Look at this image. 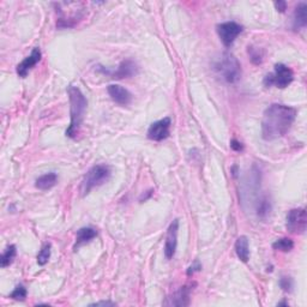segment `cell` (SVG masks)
<instances>
[{
  "label": "cell",
  "instance_id": "13",
  "mask_svg": "<svg viewBox=\"0 0 307 307\" xmlns=\"http://www.w3.org/2000/svg\"><path fill=\"white\" fill-rule=\"evenodd\" d=\"M191 291L192 288L190 286H184L176 291L170 298H167V300L163 302V305L166 306H178V307H184L190 305V296H191Z\"/></svg>",
  "mask_w": 307,
  "mask_h": 307
},
{
  "label": "cell",
  "instance_id": "24",
  "mask_svg": "<svg viewBox=\"0 0 307 307\" xmlns=\"http://www.w3.org/2000/svg\"><path fill=\"white\" fill-rule=\"evenodd\" d=\"M278 285L279 287L282 288V291L291 293L293 291V287H294V281H293V278L289 277V276H282V277L279 278Z\"/></svg>",
  "mask_w": 307,
  "mask_h": 307
},
{
  "label": "cell",
  "instance_id": "20",
  "mask_svg": "<svg viewBox=\"0 0 307 307\" xmlns=\"http://www.w3.org/2000/svg\"><path fill=\"white\" fill-rule=\"evenodd\" d=\"M272 248L281 252H291L294 248V241L289 238H281L272 244Z\"/></svg>",
  "mask_w": 307,
  "mask_h": 307
},
{
  "label": "cell",
  "instance_id": "8",
  "mask_svg": "<svg viewBox=\"0 0 307 307\" xmlns=\"http://www.w3.org/2000/svg\"><path fill=\"white\" fill-rule=\"evenodd\" d=\"M216 32L223 45L231 47L235 39L243 32V27L238 24L237 22H224L216 27Z\"/></svg>",
  "mask_w": 307,
  "mask_h": 307
},
{
  "label": "cell",
  "instance_id": "28",
  "mask_svg": "<svg viewBox=\"0 0 307 307\" xmlns=\"http://www.w3.org/2000/svg\"><path fill=\"white\" fill-rule=\"evenodd\" d=\"M90 306H115V302H112V301H98V302L91 303Z\"/></svg>",
  "mask_w": 307,
  "mask_h": 307
},
{
  "label": "cell",
  "instance_id": "16",
  "mask_svg": "<svg viewBox=\"0 0 307 307\" xmlns=\"http://www.w3.org/2000/svg\"><path fill=\"white\" fill-rule=\"evenodd\" d=\"M307 24V5L305 3H300L295 8L294 19H293V28L295 30L303 29Z\"/></svg>",
  "mask_w": 307,
  "mask_h": 307
},
{
  "label": "cell",
  "instance_id": "14",
  "mask_svg": "<svg viewBox=\"0 0 307 307\" xmlns=\"http://www.w3.org/2000/svg\"><path fill=\"white\" fill-rule=\"evenodd\" d=\"M235 253L241 262L247 263L250 259V243L248 238L245 235H241L235 241Z\"/></svg>",
  "mask_w": 307,
  "mask_h": 307
},
{
  "label": "cell",
  "instance_id": "29",
  "mask_svg": "<svg viewBox=\"0 0 307 307\" xmlns=\"http://www.w3.org/2000/svg\"><path fill=\"white\" fill-rule=\"evenodd\" d=\"M151 194H152V190H150V191H148V193H146L145 196H144V194H143L141 198H139V200H141V202H143V200H146V199L149 198L150 196H151Z\"/></svg>",
  "mask_w": 307,
  "mask_h": 307
},
{
  "label": "cell",
  "instance_id": "9",
  "mask_svg": "<svg viewBox=\"0 0 307 307\" xmlns=\"http://www.w3.org/2000/svg\"><path fill=\"white\" fill-rule=\"evenodd\" d=\"M170 126H172V120L169 117L152 122L148 130V138L154 142H161L163 139L168 138Z\"/></svg>",
  "mask_w": 307,
  "mask_h": 307
},
{
  "label": "cell",
  "instance_id": "17",
  "mask_svg": "<svg viewBox=\"0 0 307 307\" xmlns=\"http://www.w3.org/2000/svg\"><path fill=\"white\" fill-rule=\"evenodd\" d=\"M57 183H58L57 173L49 172V173L43 174V175H41L40 178H37L35 186H36V189H39L41 191H47V190H50L52 187L56 186Z\"/></svg>",
  "mask_w": 307,
  "mask_h": 307
},
{
  "label": "cell",
  "instance_id": "4",
  "mask_svg": "<svg viewBox=\"0 0 307 307\" xmlns=\"http://www.w3.org/2000/svg\"><path fill=\"white\" fill-rule=\"evenodd\" d=\"M111 167L107 165H96L88 170V173L85 174L83 182L81 185L82 194L85 196L90 192L91 190L95 187L104 185L106 182H108L111 178Z\"/></svg>",
  "mask_w": 307,
  "mask_h": 307
},
{
  "label": "cell",
  "instance_id": "19",
  "mask_svg": "<svg viewBox=\"0 0 307 307\" xmlns=\"http://www.w3.org/2000/svg\"><path fill=\"white\" fill-rule=\"evenodd\" d=\"M17 255V248L15 245H9L8 247L5 248L4 253L2 255V259H0V265L2 268H8L12 264L13 261H15Z\"/></svg>",
  "mask_w": 307,
  "mask_h": 307
},
{
  "label": "cell",
  "instance_id": "11",
  "mask_svg": "<svg viewBox=\"0 0 307 307\" xmlns=\"http://www.w3.org/2000/svg\"><path fill=\"white\" fill-rule=\"evenodd\" d=\"M107 91L115 104L119 106H127L132 101V94L119 84H111L108 85Z\"/></svg>",
  "mask_w": 307,
  "mask_h": 307
},
{
  "label": "cell",
  "instance_id": "3",
  "mask_svg": "<svg viewBox=\"0 0 307 307\" xmlns=\"http://www.w3.org/2000/svg\"><path fill=\"white\" fill-rule=\"evenodd\" d=\"M213 69L217 77H220L224 83L235 84L241 78V65L239 60L231 53H222L214 60Z\"/></svg>",
  "mask_w": 307,
  "mask_h": 307
},
{
  "label": "cell",
  "instance_id": "7",
  "mask_svg": "<svg viewBox=\"0 0 307 307\" xmlns=\"http://www.w3.org/2000/svg\"><path fill=\"white\" fill-rule=\"evenodd\" d=\"M307 226V213L305 208H298V209H292L287 214V222L286 227L287 231L294 234L305 233Z\"/></svg>",
  "mask_w": 307,
  "mask_h": 307
},
{
  "label": "cell",
  "instance_id": "12",
  "mask_svg": "<svg viewBox=\"0 0 307 307\" xmlns=\"http://www.w3.org/2000/svg\"><path fill=\"white\" fill-rule=\"evenodd\" d=\"M41 56H42V54H41L40 48L39 47H35V48L32 50V54H30L29 57H27L22 63L17 65V74L22 78L28 76L29 71L41 60Z\"/></svg>",
  "mask_w": 307,
  "mask_h": 307
},
{
  "label": "cell",
  "instance_id": "26",
  "mask_svg": "<svg viewBox=\"0 0 307 307\" xmlns=\"http://www.w3.org/2000/svg\"><path fill=\"white\" fill-rule=\"evenodd\" d=\"M231 148L234 150V151H243L244 150V145L241 144L240 142L237 141V139H233V141L231 142Z\"/></svg>",
  "mask_w": 307,
  "mask_h": 307
},
{
  "label": "cell",
  "instance_id": "10",
  "mask_svg": "<svg viewBox=\"0 0 307 307\" xmlns=\"http://www.w3.org/2000/svg\"><path fill=\"white\" fill-rule=\"evenodd\" d=\"M178 231H179V220L175 218L172 223L169 224L168 229H167L166 235V243H165V255L167 259H172L175 255L176 246H178Z\"/></svg>",
  "mask_w": 307,
  "mask_h": 307
},
{
  "label": "cell",
  "instance_id": "6",
  "mask_svg": "<svg viewBox=\"0 0 307 307\" xmlns=\"http://www.w3.org/2000/svg\"><path fill=\"white\" fill-rule=\"evenodd\" d=\"M96 71L97 72H101L102 74H106V76L113 78V80H122V78H130L136 76V74L138 73V66L134 60L126 59L121 61L117 70H111L105 66H101V65H97Z\"/></svg>",
  "mask_w": 307,
  "mask_h": 307
},
{
  "label": "cell",
  "instance_id": "18",
  "mask_svg": "<svg viewBox=\"0 0 307 307\" xmlns=\"http://www.w3.org/2000/svg\"><path fill=\"white\" fill-rule=\"evenodd\" d=\"M255 208H257V215L259 218H262V220H265L269 215H270L271 210H272V206H271V202L269 200V198L267 196L262 197V198H259V200L257 202V206H255Z\"/></svg>",
  "mask_w": 307,
  "mask_h": 307
},
{
  "label": "cell",
  "instance_id": "27",
  "mask_svg": "<svg viewBox=\"0 0 307 307\" xmlns=\"http://www.w3.org/2000/svg\"><path fill=\"white\" fill-rule=\"evenodd\" d=\"M274 5H275L276 10H277L278 12H282V13L286 11V9H287V3L286 2H276Z\"/></svg>",
  "mask_w": 307,
  "mask_h": 307
},
{
  "label": "cell",
  "instance_id": "1",
  "mask_svg": "<svg viewBox=\"0 0 307 307\" xmlns=\"http://www.w3.org/2000/svg\"><path fill=\"white\" fill-rule=\"evenodd\" d=\"M295 108L282 104H272L265 109L262 119V137L264 141H274L281 138L294 124Z\"/></svg>",
  "mask_w": 307,
  "mask_h": 307
},
{
  "label": "cell",
  "instance_id": "23",
  "mask_svg": "<svg viewBox=\"0 0 307 307\" xmlns=\"http://www.w3.org/2000/svg\"><path fill=\"white\" fill-rule=\"evenodd\" d=\"M27 289L23 285H18L17 287L13 289V292L10 294V298L13 300H17V301H24L27 298Z\"/></svg>",
  "mask_w": 307,
  "mask_h": 307
},
{
  "label": "cell",
  "instance_id": "15",
  "mask_svg": "<svg viewBox=\"0 0 307 307\" xmlns=\"http://www.w3.org/2000/svg\"><path fill=\"white\" fill-rule=\"evenodd\" d=\"M97 237V232L91 227H84L81 228L76 234V243L73 245V250L77 251V248L82 246V245L90 243L93 239Z\"/></svg>",
  "mask_w": 307,
  "mask_h": 307
},
{
  "label": "cell",
  "instance_id": "5",
  "mask_svg": "<svg viewBox=\"0 0 307 307\" xmlns=\"http://www.w3.org/2000/svg\"><path fill=\"white\" fill-rule=\"evenodd\" d=\"M293 80H294V74H293V71L289 69L287 65L276 64L274 72L265 76L264 85L268 88L275 85L276 88H279V89H285L292 83Z\"/></svg>",
  "mask_w": 307,
  "mask_h": 307
},
{
  "label": "cell",
  "instance_id": "2",
  "mask_svg": "<svg viewBox=\"0 0 307 307\" xmlns=\"http://www.w3.org/2000/svg\"><path fill=\"white\" fill-rule=\"evenodd\" d=\"M67 95L70 100V125L66 130V136L70 138H76L80 132L82 121H83L85 111H87L88 101L80 88L74 85L67 87Z\"/></svg>",
  "mask_w": 307,
  "mask_h": 307
},
{
  "label": "cell",
  "instance_id": "21",
  "mask_svg": "<svg viewBox=\"0 0 307 307\" xmlns=\"http://www.w3.org/2000/svg\"><path fill=\"white\" fill-rule=\"evenodd\" d=\"M50 253H52V245L50 243H46L37 254V264L46 265L50 258Z\"/></svg>",
  "mask_w": 307,
  "mask_h": 307
},
{
  "label": "cell",
  "instance_id": "22",
  "mask_svg": "<svg viewBox=\"0 0 307 307\" xmlns=\"http://www.w3.org/2000/svg\"><path fill=\"white\" fill-rule=\"evenodd\" d=\"M248 56H250V59L252 63H253L254 65H259L262 64L263 61V57H264V54H263V50L261 48H257V47H253V46H248Z\"/></svg>",
  "mask_w": 307,
  "mask_h": 307
},
{
  "label": "cell",
  "instance_id": "25",
  "mask_svg": "<svg viewBox=\"0 0 307 307\" xmlns=\"http://www.w3.org/2000/svg\"><path fill=\"white\" fill-rule=\"evenodd\" d=\"M200 269H202V264H200L199 261H194L193 264L190 265L189 269H187L186 274H187V276H192L194 272L200 271Z\"/></svg>",
  "mask_w": 307,
  "mask_h": 307
}]
</instances>
